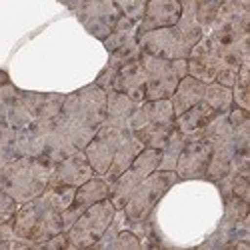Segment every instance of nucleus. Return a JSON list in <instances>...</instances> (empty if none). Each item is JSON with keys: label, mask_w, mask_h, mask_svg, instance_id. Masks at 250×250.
<instances>
[{"label": "nucleus", "mask_w": 250, "mask_h": 250, "mask_svg": "<svg viewBox=\"0 0 250 250\" xmlns=\"http://www.w3.org/2000/svg\"><path fill=\"white\" fill-rule=\"evenodd\" d=\"M74 192H76L74 186L54 184L48 186L36 198L18 204L12 216L14 236L40 244L60 232H64L62 212L72 204Z\"/></svg>", "instance_id": "f257e3e1"}, {"label": "nucleus", "mask_w": 250, "mask_h": 250, "mask_svg": "<svg viewBox=\"0 0 250 250\" xmlns=\"http://www.w3.org/2000/svg\"><path fill=\"white\" fill-rule=\"evenodd\" d=\"M104 116H106V90L92 82L64 96L54 124L58 132L76 150H84V146L94 138L96 130L102 126Z\"/></svg>", "instance_id": "f03ea898"}, {"label": "nucleus", "mask_w": 250, "mask_h": 250, "mask_svg": "<svg viewBox=\"0 0 250 250\" xmlns=\"http://www.w3.org/2000/svg\"><path fill=\"white\" fill-rule=\"evenodd\" d=\"M54 162L44 156H16L0 170V190L16 204L28 202L48 188Z\"/></svg>", "instance_id": "7ed1b4c3"}, {"label": "nucleus", "mask_w": 250, "mask_h": 250, "mask_svg": "<svg viewBox=\"0 0 250 250\" xmlns=\"http://www.w3.org/2000/svg\"><path fill=\"white\" fill-rule=\"evenodd\" d=\"M178 180L180 178L174 170H154L152 174H148L134 188V192L130 194L126 204L122 206L126 224L142 222V220L150 218L154 206L160 202V198L168 192Z\"/></svg>", "instance_id": "20e7f679"}, {"label": "nucleus", "mask_w": 250, "mask_h": 250, "mask_svg": "<svg viewBox=\"0 0 250 250\" xmlns=\"http://www.w3.org/2000/svg\"><path fill=\"white\" fill-rule=\"evenodd\" d=\"M140 60L146 72V100L170 98L178 86V82L188 74V60L176 58L166 60L148 52H140Z\"/></svg>", "instance_id": "39448f33"}, {"label": "nucleus", "mask_w": 250, "mask_h": 250, "mask_svg": "<svg viewBox=\"0 0 250 250\" xmlns=\"http://www.w3.org/2000/svg\"><path fill=\"white\" fill-rule=\"evenodd\" d=\"M202 138L210 142V148H212L210 164H208V170H206V180L216 182L218 178L228 174L230 162H232L234 154L238 152L232 126H230V122H228V114L226 112L216 114L202 128Z\"/></svg>", "instance_id": "423d86ee"}, {"label": "nucleus", "mask_w": 250, "mask_h": 250, "mask_svg": "<svg viewBox=\"0 0 250 250\" xmlns=\"http://www.w3.org/2000/svg\"><path fill=\"white\" fill-rule=\"evenodd\" d=\"M114 216H116V208L110 202V198H104L92 204L66 230L68 246L70 248H90L110 226Z\"/></svg>", "instance_id": "0eeeda50"}, {"label": "nucleus", "mask_w": 250, "mask_h": 250, "mask_svg": "<svg viewBox=\"0 0 250 250\" xmlns=\"http://www.w3.org/2000/svg\"><path fill=\"white\" fill-rule=\"evenodd\" d=\"M160 156H162V152L156 148H142L128 168L110 184V202L114 204L116 210H122V206L126 204V200L130 198L134 188L144 178L152 174L154 170H158Z\"/></svg>", "instance_id": "6e6552de"}, {"label": "nucleus", "mask_w": 250, "mask_h": 250, "mask_svg": "<svg viewBox=\"0 0 250 250\" xmlns=\"http://www.w3.org/2000/svg\"><path fill=\"white\" fill-rule=\"evenodd\" d=\"M72 12L84 30L100 42L114 30L122 16L116 0H76Z\"/></svg>", "instance_id": "1a4fd4ad"}, {"label": "nucleus", "mask_w": 250, "mask_h": 250, "mask_svg": "<svg viewBox=\"0 0 250 250\" xmlns=\"http://www.w3.org/2000/svg\"><path fill=\"white\" fill-rule=\"evenodd\" d=\"M138 46L142 52H148L166 60L176 58H188L190 50L194 48L188 40H186L176 26H164L156 30H148L140 36H136Z\"/></svg>", "instance_id": "9d476101"}, {"label": "nucleus", "mask_w": 250, "mask_h": 250, "mask_svg": "<svg viewBox=\"0 0 250 250\" xmlns=\"http://www.w3.org/2000/svg\"><path fill=\"white\" fill-rule=\"evenodd\" d=\"M128 132L130 128H116V126H106V124H102L96 130L94 138L84 146V154L96 176H104L108 172L116 148L120 146V142Z\"/></svg>", "instance_id": "9b49d317"}, {"label": "nucleus", "mask_w": 250, "mask_h": 250, "mask_svg": "<svg viewBox=\"0 0 250 250\" xmlns=\"http://www.w3.org/2000/svg\"><path fill=\"white\" fill-rule=\"evenodd\" d=\"M212 148L210 142L204 138L186 140L184 148L178 156L174 172L180 180H206V170L210 164Z\"/></svg>", "instance_id": "f8f14e48"}, {"label": "nucleus", "mask_w": 250, "mask_h": 250, "mask_svg": "<svg viewBox=\"0 0 250 250\" xmlns=\"http://www.w3.org/2000/svg\"><path fill=\"white\" fill-rule=\"evenodd\" d=\"M34 120V114L28 106L26 90L16 88L12 82L0 86V122L8 124L14 130L26 128Z\"/></svg>", "instance_id": "ddd939ff"}, {"label": "nucleus", "mask_w": 250, "mask_h": 250, "mask_svg": "<svg viewBox=\"0 0 250 250\" xmlns=\"http://www.w3.org/2000/svg\"><path fill=\"white\" fill-rule=\"evenodd\" d=\"M104 198H110V182L104 176H92L84 184H80L74 192L72 204L62 212V226H64V232L74 224V220L84 212L86 208H90L92 204H96Z\"/></svg>", "instance_id": "4468645a"}, {"label": "nucleus", "mask_w": 250, "mask_h": 250, "mask_svg": "<svg viewBox=\"0 0 250 250\" xmlns=\"http://www.w3.org/2000/svg\"><path fill=\"white\" fill-rule=\"evenodd\" d=\"M92 176H96V174L92 170V166H90L84 150H76L74 154H70L66 158H62L60 162H56L54 170L50 174L48 186L66 184V186H74V188H78L80 184H84Z\"/></svg>", "instance_id": "2eb2a0df"}, {"label": "nucleus", "mask_w": 250, "mask_h": 250, "mask_svg": "<svg viewBox=\"0 0 250 250\" xmlns=\"http://www.w3.org/2000/svg\"><path fill=\"white\" fill-rule=\"evenodd\" d=\"M112 90H118L122 94L130 96L136 104H142L146 100V72H144V66H142V60L140 56L130 60L128 64H124L114 80H112Z\"/></svg>", "instance_id": "dca6fc26"}, {"label": "nucleus", "mask_w": 250, "mask_h": 250, "mask_svg": "<svg viewBox=\"0 0 250 250\" xmlns=\"http://www.w3.org/2000/svg\"><path fill=\"white\" fill-rule=\"evenodd\" d=\"M180 18V0H146V10L138 24V36L164 28V26H174Z\"/></svg>", "instance_id": "f3484780"}, {"label": "nucleus", "mask_w": 250, "mask_h": 250, "mask_svg": "<svg viewBox=\"0 0 250 250\" xmlns=\"http://www.w3.org/2000/svg\"><path fill=\"white\" fill-rule=\"evenodd\" d=\"M218 112L212 106H208L204 100H200L198 104H194V106H190L188 110H184L180 116L174 118V126L186 140H196L202 138V128Z\"/></svg>", "instance_id": "a211bd4d"}, {"label": "nucleus", "mask_w": 250, "mask_h": 250, "mask_svg": "<svg viewBox=\"0 0 250 250\" xmlns=\"http://www.w3.org/2000/svg\"><path fill=\"white\" fill-rule=\"evenodd\" d=\"M174 110H172V102L170 98H162V100H144L138 104L136 110L130 116V130H138L142 126H146L150 122H160V124H172L174 122Z\"/></svg>", "instance_id": "6ab92c4d"}, {"label": "nucleus", "mask_w": 250, "mask_h": 250, "mask_svg": "<svg viewBox=\"0 0 250 250\" xmlns=\"http://www.w3.org/2000/svg\"><path fill=\"white\" fill-rule=\"evenodd\" d=\"M138 104L118 90H108L106 92V116L104 122L106 126H116V128H130V116L136 110Z\"/></svg>", "instance_id": "aec40b11"}, {"label": "nucleus", "mask_w": 250, "mask_h": 250, "mask_svg": "<svg viewBox=\"0 0 250 250\" xmlns=\"http://www.w3.org/2000/svg\"><path fill=\"white\" fill-rule=\"evenodd\" d=\"M204 90H206V82L186 74L174 90V94L170 96V102H172V110H174V116H180L184 110H188L190 106L198 104L200 100H204Z\"/></svg>", "instance_id": "412c9836"}, {"label": "nucleus", "mask_w": 250, "mask_h": 250, "mask_svg": "<svg viewBox=\"0 0 250 250\" xmlns=\"http://www.w3.org/2000/svg\"><path fill=\"white\" fill-rule=\"evenodd\" d=\"M142 148H144L142 142H140V140L134 136V132L130 130L126 136H124V140L120 142V146L116 148V154H114V158H112V164H110L108 172L104 174V178H106V180L112 184V182L132 164V160L140 154Z\"/></svg>", "instance_id": "4be33fe9"}, {"label": "nucleus", "mask_w": 250, "mask_h": 250, "mask_svg": "<svg viewBox=\"0 0 250 250\" xmlns=\"http://www.w3.org/2000/svg\"><path fill=\"white\" fill-rule=\"evenodd\" d=\"M172 130H174V122H172V124L150 122V124H146V126H142V128L134 130V136L142 142V146H144V148H156V150H162Z\"/></svg>", "instance_id": "5701e85b"}, {"label": "nucleus", "mask_w": 250, "mask_h": 250, "mask_svg": "<svg viewBox=\"0 0 250 250\" xmlns=\"http://www.w3.org/2000/svg\"><path fill=\"white\" fill-rule=\"evenodd\" d=\"M138 36V24L132 22V20H128L126 16H120V20L116 22L114 30L102 40V44L104 48H106V52H114L116 48L124 46V44H128L132 42V40H136Z\"/></svg>", "instance_id": "b1692460"}, {"label": "nucleus", "mask_w": 250, "mask_h": 250, "mask_svg": "<svg viewBox=\"0 0 250 250\" xmlns=\"http://www.w3.org/2000/svg\"><path fill=\"white\" fill-rule=\"evenodd\" d=\"M232 100H234V106L238 108H244V110L250 108V56H246L238 66L236 82L232 86Z\"/></svg>", "instance_id": "393cba45"}, {"label": "nucleus", "mask_w": 250, "mask_h": 250, "mask_svg": "<svg viewBox=\"0 0 250 250\" xmlns=\"http://www.w3.org/2000/svg\"><path fill=\"white\" fill-rule=\"evenodd\" d=\"M204 102L208 106H212L218 114L228 112L234 106L232 100V88L230 86H222L218 82H208L206 90H204Z\"/></svg>", "instance_id": "a878e982"}, {"label": "nucleus", "mask_w": 250, "mask_h": 250, "mask_svg": "<svg viewBox=\"0 0 250 250\" xmlns=\"http://www.w3.org/2000/svg\"><path fill=\"white\" fill-rule=\"evenodd\" d=\"M184 144H186V138L174 126V130L170 132L168 140H166V144H164V148L160 150L162 156H160L158 170H174L176 168V162H178V156L184 148Z\"/></svg>", "instance_id": "bb28decb"}, {"label": "nucleus", "mask_w": 250, "mask_h": 250, "mask_svg": "<svg viewBox=\"0 0 250 250\" xmlns=\"http://www.w3.org/2000/svg\"><path fill=\"white\" fill-rule=\"evenodd\" d=\"M222 4H224V0H196V22L200 24L204 34L210 30Z\"/></svg>", "instance_id": "cd10ccee"}, {"label": "nucleus", "mask_w": 250, "mask_h": 250, "mask_svg": "<svg viewBox=\"0 0 250 250\" xmlns=\"http://www.w3.org/2000/svg\"><path fill=\"white\" fill-rule=\"evenodd\" d=\"M116 4L122 12V16H126L132 22L140 24V20L146 10V0H116Z\"/></svg>", "instance_id": "c85d7f7f"}, {"label": "nucleus", "mask_w": 250, "mask_h": 250, "mask_svg": "<svg viewBox=\"0 0 250 250\" xmlns=\"http://www.w3.org/2000/svg\"><path fill=\"white\" fill-rule=\"evenodd\" d=\"M110 248H114V250H140L142 244H140V238L132 230H120L116 234V238L112 240Z\"/></svg>", "instance_id": "c756f323"}, {"label": "nucleus", "mask_w": 250, "mask_h": 250, "mask_svg": "<svg viewBox=\"0 0 250 250\" xmlns=\"http://www.w3.org/2000/svg\"><path fill=\"white\" fill-rule=\"evenodd\" d=\"M230 194L242 200H250V176L248 174H234L230 182Z\"/></svg>", "instance_id": "7c9ffc66"}, {"label": "nucleus", "mask_w": 250, "mask_h": 250, "mask_svg": "<svg viewBox=\"0 0 250 250\" xmlns=\"http://www.w3.org/2000/svg\"><path fill=\"white\" fill-rule=\"evenodd\" d=\"M16 208H18L16 200L10 198L6 192L0 190V224L6 222V220H10V218L14 216V212H16Z\"/></svg>", "instance_id": "2f4dec72"}, {"label": "nucleus", "mask_w": 250, "mask_h": 250, "mask_svg": "<svg viewBox=\"0 0 250 250\" xmlns=\"http://www.w3.org/2000/svg\"><path fill=\"white\" fill-rule=\"evenodd\" d=\"M14 238V230H12V218L0 224V248H10Z\"/></svg>", "instance_id": "473e14b6"}, {"label": "nucleus", "mask_w": 250, "mask_h": 250, "mask_svg": "<svg viewBox=\"0 0 250 250\" xmlns=\"http://www.w3.org/2000/svg\"><path fill=\"white\" fill-rule=\"evenodd\" d=\"M16 156H18V154H16L14 144H4V142H0V170H2L10 160H14Z\"/></svg>", "instance_id": "72a5a7b5"}, {"label": "nucleus", "mask_w": 250, "mask_h": 250, "mask_svg": "<svg viewBox=\"0 0 250 250\" xmlns=\"http://www.w3.org/2000/svg\"><path fill=\"white\" fill-rule=\"evenodd\" d=\"M8 82H10V76H8L4 70H0V86H2V84H8Z\"/></svg>", "instance_id": "f704fd0d"}, {"label": "nucleus", "mask_w": 250, "mask_h": 250, "mask_svg": "<svg viewBox=\"0 0 250 250\" xmlns=\"http://www.w3.org/2000/svg\"><path fill=\"white\" fill-rule=\"evenodd\" d=\"M58 2H62V4H64V6H68V8L72 10V6L76 4V0H58Z\"/></svg>", "instance_id": "c9c22d12"}]
</instances>
